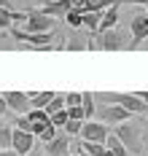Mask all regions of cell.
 Segmentation results:
<instances>
[{
	"label": "cell",
	"instance_id": "14",
	"mask_svg": "<svg viewBox=\"0 0 148 156\" xmlns=\"http://www.w3.org/2000/svg\"><path fill=\"white\" fill-rule=\"evenodd\" d=\"M81 108H83L86 121H89V119H94V113H97V100H94V92H81Z\"/></svg>",
	"mask_w": 148,
	"mask_h": 156
},
{
	"label": "cell",
	"instance_id": "5",
	"mask_svg": "<svg viewBox=\"0 0 148 156\" xmlns=\"http://www.w3.org/2000/svg\"><path fill=\"white\" fill-rule=\"evenodd\" d=\"M11 30V35L16 38V41H22V43H30V46L35 48H49L51 41L57 38V32H24V30H16V27H8Z\"/></svg>",
	"mask_w": 148,
	"mask_h": 156
},
{
	"label": "cell",
	"instance_id": "2",
	"mask_svg": "<svg viewBox=\"0 0 148 156\" xmlns=\"http://www.w3.org/2000/svg\"><path fill=\"white\" fill-rule=\"evenodd\" d=\"M113 135L124 143V148H127L129 154H143V126H140V124L124 121V124L116 126Z\"/></svg>",
	"mask_w": 148,
	"mask_h": 156
},
{
	"label": "cell",
	"instance_id": "26",
	"mask_svg": "<svg viewBox=\"0 0 148 156\" xmlns=\"http://www.w3.org/2000/svg\"><path fill=\"white\" fill-rule=\"evenodd\" d=\"M38 137H41L43 143L54 140V137H57V126L51 124V121H49V124H43V129H41V135H38Z\"/></svg>",
	"mask_w": 148,
	"mask_h": 156
},
{
	"label": "cell",
	"instance_id": "20",
	"mask_svg": "<svg viewBox=\"0 0 148 156\" xmlns=\"http://www.w3.org/2000/svg\"><path fill=\"white\" fill-rule=\"evenodd\" d=\"M24 119L30 121V124H43V121H49V113L43 108H30L27 113H24Z\"/></svg>",
	"mask_w": 148,
	"mask_h": 156
},
{
	"label": "cell",
	"instance_id": "8",
	"mask_svg": "<svg viewBox=\"0 0 148 156\" xmlns=\"http://www.w3.org/2000/svg\"><path fill=\"white\" fill-rule=\"evenodd\" d=\"M111 135V129H108V124H102V121H94V119H89V121H83L81 126V140L86 143H105V137Z\"/></svg>",
	"mask_w": 148,
	"mask_h": 156
},
{
	"label": "cell",
	"instance_id": "10",
	"mask_svg": "<svg viewBox=\"0 0 148 156\" xmlns=\"http://www.w3.org/2000/svg\"><path fill=\"white\" fill-rule=\"evenodd\" d=\"M35 145V135L33 132H24V129H14V137H11V148L19 156H27Z\"/></svg>",
	"mask_w": 148,
	"mask_h": 156
},
{
	"label": "cell",
	"instance_id": "31",
	"mask_svg": "<svg viewBox=\"0 0 148 156\" xmlns=\"http://www.w3.org/2000/svg\"><path fill=\"white\" fill-rule=\"evenodd\" d=\"M8 113V105H5V100H3V94H0V119Z\"/></svg>",
	"mask_w": 148,
	"mask_h": 156
},
{
	"label": "cell",
	"instance_id": "4",
	"mask_svg": "<svg viewBox=\"0 0 148 156\" xmlns=\"http://www.w3.org/2000/svg\"><path fill=\"white\" fill-rule=\"evenodd\" d=\"M94 116H100V121L102 124H111V126H118V124H124V121H129L132 119V113L127 108H121V105H105V102H100L97 105V113Z\"/></svg>",
	"mask_w": 148,
	"mask_h": 156
},
{
	"label": "cell",
	"instance_id": "27",
	"mask_svg": "<svg viewBox=\"0 0 148 156\" xmlns=\"http://www.w3.org/2000/svg\"><path fill=\"white\" fill-rule=\"evenodd\" d=\"M76 105H81V92L65 94V108H76Z\"/></svg>",
	"mask_w": 148,
	"mask_h": 156
},
{
	"label": "cell",
	"instance_id": "35",
	"mask_svg": "<svg viewBox=\"0 0 148 156\" xmlns=\"http://www.w3.org/2000/svg\"><path fill=\"white\" fill-rule=\"evenodd\" d=\"M73 156H83V154H81V151H78V154H73Z\"/></svg>",
	"mask_w": 148,
	"mask_h": 156
},
{
	"label": "cell",
	"instance_id": "29",
	"mask_svg": "<svg viewBox=\"0 0 148 156\" xmlns=\"http://www.w3.org/2000/svg\"><path fill=\"white\" fill-rule=\"evenodd\" d=\"M16 129H24V132H30V121H27L24 116H19V119H16Z\"/></svg>",
	"mask_w": 148,
	"mask_h": 156
},
{
	"label": "cell",
	"instance_id": "6",
	"mask_svg": "<svg viewBox=\"0 0 148 156\" xmlns=\"http://www.w3.org/2000/svg\"><path fill=\"white\" fill-rule=\"evenodd\" d=\"M127 46H129L127 35H124V32H118L116 27L97 35V48H102V51H121V48H127Z\"/></svg>",
	"mask_w": 148,
	"mask_h": 156
},
{
	"label": "cell",
	"instance_id": "1",
	"mask_svg": "<svg viewBox=\"0 0 148 156\" xmlns=\"http://www.w3.org/2000/svg\"><path fill=\"white\" fill-rule=\"evenodd\" d=\"M94 100L97 102H105V105H121V108H127L129 113H148V105L135 92H97Z\"/></svg>",
	"mask_w": 148,
	"mask_h": 156
},
{
	"label": "cell",
	"instance_id": "28",
	"mask_svg": "<svg viewBox=\"0 0 148 156\" xmlns=\"http://www.w3.org/2000/svg\"><path fill=\"white\" fill-rule=\"evenodd\" d=\"M67 119H76V121H86V116H83V108H81V105H76V108H67Z\"/></svg>",
	"mask_w": 148,
	"mask_h": 156
},
{
	"label": "cell",
	"instance_id": "15",
	"mask_svg": "<svg viewBox=\"0 0 148 156\" xmlns=\"http://www.w3.org/2000/svg\"><path fill=\"white\" fill-rule=\"evenodd\" d=\"M54 94L57 92H27V97H30V108H46L51 100H54Z\"/></svg>",
	"mask_w": 148,
	"mask_h": 156
},
{
	"label": "cell",
	"instance_id": "34",
	"mask_svg": "<svg viewBox=\"0 0 148 156\" xmlns=\"http://www.w3.org/2000/svg\"><path fill=\"white\" fill-rule=\"evenodd\" d=\"M0 8H11V0H0Z\"/></svg>",
	"mask_w": 148,
	"mask_h": 156
},
{
	"label": "cell",
	"instance_id": "32",
	"mask_svg": "<svg viewBox=\"0 0 148 156\" xmlns=\"http://www.w3.org/2000/svg\"><path fill=\"white\" fill-rule=\"evenodd\" d=\"M0 156H19V154L14 151V148H3V151H0Z\"/></svg>",
	"mask_w": 148,
	"mask_h": 156
},
{
	"label": "cell",
	"instance_id": "18",
	"mask_svg": "<svg viewBox=\"0 0 148 156\" xmlns=\"http://www.w3.org/2000/svg\"><path fill=\"white\" fill-rule=\"evenodd\" d=\"M81 154L83 156H105V143H86V140H81Z\"/></svg>",
	"mask_w": 148,
	"mask_h": 156
},
{
	"label": "cell",
	"instance_id": "24",
	"mask_svg": "<svg viewBox=\"0 0 148 156\" xmlns=\"http://www.w3.org/2000/svg\"><path fill=\"white\" fill-rule=\"evenodd\" d=\"M49 121H51L54 126H57V129H62V126L67 124V108L57 110V113H51V116H49Z\"/></svg>",
	"mask_w": 148,
	"mask_h": 156
},
{
	"label": "cell",
	"instance_id": "22",
	"mask_svg": "<svg viewBox=\"0 0 148 156\" xmlns=\"http://www.w3.org/2000/svg\"><path fill=\"white\" fill-rule=\"evenodd\" d=\"M62 108H65V94H54V100H51L43 110L51 116V113H57V110H62Z\"/></svg>",
	"mask_w": 148,
	"mask_h": 156
},
{
	"label": "cell",
	"instance_id": "16",
	"mask_svg": "<svg viewBox=\"0 0 148 156\" xmlns=\"http://www.w3.org/2000/svg\"><path fill=\"white\" fill-rule=\"evenodd\" d=\"M81 16H83V27L92 32V35H97L100 19H102V11H86V14H81Z\"/></svg>",
	"mask_w": 148,
	"mask_h": 156
},
{
	"label": "cell",
	"instance_id": "19",
	"mask_svg": "<svg viewBox=\"0 0 148 156\" xmlns=\"http://www.w3.org/2000/svg\"><path fill=\"white\" fill-rule=\"evenodd\" d=\"M11 137H14V126L0 121V151L3 148H11Z\"/></svg>",
	"mask_w": 148,
	"mask_h": 156
},
{
	"label": "cell",
	"instance_id": "25",
	"mask_svg": "<svg viewBox=\"0 0 148 156\" xmlns=\"http://www.w3.org/2000/svg\"><path fill=\"white\" fill-rule=\"evenodd\" d=\"M62 19H65L70 27H76V30H78V27H83V16L78 14V11H67V14L62 16Z\"/></svg>",
	"mask_w": 148,
	"mask_h": 156
},
{
	"label": "cell",
	"instance_id": "23",
	"mask_svg": "<svg viewBox=\"0 0 148 156\" xmlns=\"http://www.w3.org/2000/svg\"><path fill=\"white\" fill-rule=\"evenodd\" d=\"M81 126H83V121H76V119H67V124L62 126V129H65V135H67V137H76V135H81Z\"/></svg>",
	"mask_w": 148,
	"mask_h": 156
},
{
	"label": "cell",
	"instance_id": "30",
	"mask_svg": "<svg viewBox=\"0 0 148 156\" xmlns=\"http://www.w3.org/2000/svg\"><path fill=\"white\" fill-rule=\"evenodd\" d=\"M143 151H148V121L143 124Z\"/></svg>",
	"mask_w": 148,
	"mask_h": 156
},
{
	"label": "cell",
	"instance_id": "33",
	"mask_svg": "<svg viewBox=\"0 0 148 156\" xmlns=\"http://www.w3.org/2000/svg\"><path fill=\"white\" fill-rule=\"evenodd\" d=\"M135 94H137V97H140V100H143V102L148 105V92H135Z\"/></svg>",
	"mask_w": 148,
	"mask_h": 156
},
{
	"label": "cell",
	"instance_id": "7",
	"mask_svg": "<svg viewBox=\"0 0 148 156\" xmlns=\"http://www.w3.org/2000/svg\"><path fill=\"white\" fill-rule=\"evenodd\" d=\"M148 38V14H135L129 22V48H140V43Z\"/></svg>",
	"mask_w": 148,
	"mask_h": 156
},
{
	"label": "cell",
	"instance_id": "21",
	"mask_svg": "<svg viewBox=\"0 0 148 156\" xmlns=\"http://www.w3.org/2000/svg\"><path fill=\"white\" fill-rule=\"evenodd\" d=\"M67 51H83V48H92V41H83V38H70L65 43Z\"/></svg>",
	"mask_w": 148,
	"mask_h": 156
},
{
	"label": "cell",
	"instance_id": "9",
	"mask_svg": "<svg viewBox=\"0 0 148 156\" xmlns=\"http://www.w3.org/2000/svg\"><path fill=\"white\" fill-rule=\"evenodd\" d=\"M0 94H3L8 110H14L19 116H24L30 110V97H27V92H0Z\"/></svg>",
	"mask_w": 148,
	"mask_h": 156
},
{
	"label": "cell",
	"instance_id": "17",
	"mask_svg": "<svg viewBox=\"0 0 148 156\" xmlns=\"http://www.w3.org/2000/svg\"><path fill=\"white\" fill-rule=\"evenodd\" d=\"M105 148H108L113 156H129V151L124 148V143L118 140L116 135H108V137H105Z\"/></svg>",
	"mask_w": 148,
	"mask_h": 156
},
{
	"label": "cell",
	"instance_id": "11",
	"mask_svg": "<svg viewBox=\"0 0 148 156\" xmlns=\"http://www.w3.org/2000/svg\"><path fill=\"white\" fill-rule=\"evenodd\" d=\"M70 140H73V137H67L65 132L57 135L54 140L46 143V156H67L70 154Z\"/></svg>",
	"mask_w": 148,
	"mask_h": 156
},
{
	"label": "cell",
	"instance_id": "3",
	"mask_svg": "<svg viewBox=\"0 0 148 156\" xmlns=\"http://www.w3.org/2000/svg\"><path fill=\"white\" fill-rule=\"evenodd\" d=\"M57 27V19L43 14L41 8H30L24 14V32H51Z\"/></svg>",
	"mask_w": 148,
	"mask_h": 156
},
{
	"label": "cell",
	"instance_id": "12",
	"mask_svg": "<svg viewBox=\"0 0 148 156\" xmlns=\"http://www.w3.org/2000/svg\"><path fill=\"white\" fill-rule=\"evenodd\" d=\"M41 11L54 16V19H62L67 11H73V0H51V3H46V5L41 8Z\"/></svg>",
	"mask_w": 148,
	"mask_h": 156
},
{
	"label": "cell",
	"instance_id": "13",
	"mask_svg": "<svg viewBox=\"0 0 148 156\" xmlns=\"http://www.w3.org/2000/svg\"><path fill=\"white\" fill-rule=\"evenodd\" d=\"M116 22H118V5L105 8V11H102V19H100V30H97V35H100V32H105V30H113Z\"/></svg>",
	"mask_w": 148,
	"mask_h": 156
}]
</instances>
